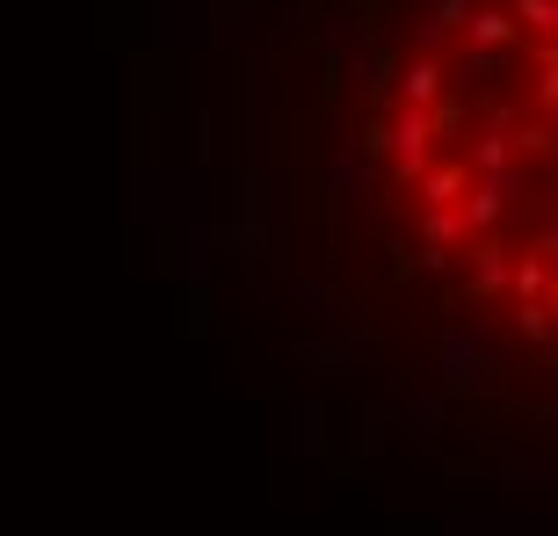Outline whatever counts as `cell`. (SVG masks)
Instances as JSON below:
<instances>
[{"label": "cell", "instance_id": "6da1fadb", "mask_svg": "<svg viewBox=\"0 0 558 536\" xmlns=\"http://www.w3.org/2000/svg\"><path fill=\"white\" fill-rule=\"evenodd\" d=\"M276 160L333 305L558 428V0H276Z\"/></svg>", "mask_w": 558, "mask_h": 536}]
</instances>
